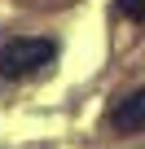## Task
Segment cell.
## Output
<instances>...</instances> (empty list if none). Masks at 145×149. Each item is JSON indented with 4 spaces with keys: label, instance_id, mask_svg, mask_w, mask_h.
Here are the masks:
<instances>
[{
    "label": "cell",
    "instance_id": "3",
    "mask_svg": "<svg viewBox=\"0 0 145 149\" xmlns=\"http://www.w3.org/2000/svg\"><path fill=\"white\" fill-rule=\"evenodd\" d=\"M114 9L132 22H145V0H114Z\"/></svg>",
    "mask_w": 145,
    "mask_h": 149
},
{
    "label": "cell",
    "instance_id": "2",
    "mask_svg": "<svg viewBox=\"0 0 145 149\" xmlns=\"http://www.w3.org/2000/svg\"><path fill=\"white\" fill-rule=\"evenodd\" d=\"M110 123H114V132H141L145 127V88L132 92V97H123L110 110Z\"/></svg>",
    "mask_w": 145,
    "mask_h": 149
},
{
    "label": "cell",
    "instance_id": "1",
    "mask_svg": "<svg viewBox=\"0 0 145 149\" xmlns=\"http://www.w3.org/2000/svg\"><path fill=\"white\" fill-rule=\"evenodd\" d=\"M57 57L53 40H35V35H18L9 44H0V79H27V74L44 70Z\"/></svg>",
    "mask_w": 145,
    "mask_h": 149
}]
</instances>
